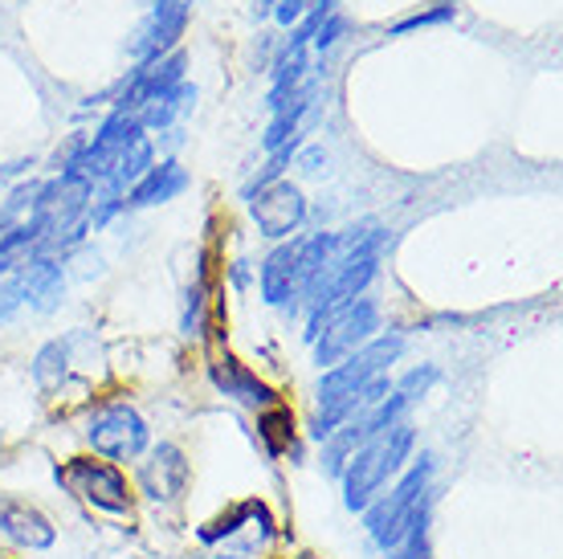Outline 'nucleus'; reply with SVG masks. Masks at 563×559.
<instances>
[{
	"mask_svg": "<svg viewBox=\"0 0 563 559\" xmlns=\"http://www.w3.org/2000/svg\"><path fill=\"white\" fill-rule=\"evenodd\" d=\"M405 351V339L400 336H380L364 343L360 351H352L347 360H339L323 380H319V408H314V420H310V434L327 441L339 425H347L355 413L380 405L388 396V376L384 368L396 364Z\"/></svg>",
	"mask_w": 563,
	"mask_h": 559,
	"instance_id": "f257e3e1",
	"label": "nucleus"
},
{
	"mask_svg": "<svg viewBox=\"0 0 563 559\" xmlns=\"http://www.w3.org/2000/svg\"><path fill=\"white\" fill-rule=\"evenodd\" d=\"M384 233L380 221H360L352 224L347 233H335V245L323 257V266L314 270L310 286L302 291V303H307V336L319 327L323 315H331L335 307L352 303L367 291V282L376 278L380 270V250H384Z\"/></svg>",
	"mask_w": 563,
	"mask_h": 559,
	"instance_id": "f03ea898",
	"label": "nucleus"
},
{
	"mask_svg": "<svg viewBox=\"0 0 563 559\" xmlns=\"http://www.w3.org/2000/svg\"><path fill=\"white\" fill-rule=\"evenodd\" d=\"M412 441H417V434H412L409 420H396L393 429H384L367 446L355 449V458L339 474L343 478V503H347V511H364L384 490V482L400 474V465L409 462L412 453Z\"/></svg>",
	"mask_w": 563,
	"mask_h": 559,
	"instance_id": "7ed1b4c3",
	"label": "nucleus"
},
{
	"mask_svg": "<svg viewBox=\"0 0 563 559\" xmlns=\"http://www.w3.org/2000/svg\"><path fill=\"white\" fill-rule=\"evenodd\" d=\"M429 482H433V462L421 458L384 498H372V503L364 506L367 535H372L384 551H393V547L405 544V535L417 527V518L429 515Z\"/></svg>",
	"mask_w": 563,
	"mask_h": 559,
	"instance_id": "20e7f679",
	"label": "nucleus"
},
{
	"mask_svg": "<svg viewBox=\"0 0 563 559\" xmlns=\"http://www.w3.org/2000/svg\"><path fill=\"white\" fill-rule=\"evenodd\" d=\"M380 331V307L372 298H352L335 307L331 315L319 319V327L310 331V343H314V364L319 368H335L339 360H347L352 351H360L364 343H372Z\"/></svg>",
	"mask_w": 563,
	"mask_h": 559,
	"instance_id": "39448f33",
	"label": "nucleus"
},
{
	"mask_svg": "<svg viewBox=\"0 0 563 559\" xmlns=\"http://www.w3.org/2000/svg\"><path fill=\"white\" fill-rule=\"evenodd\" d=\"M57 482L78 503L107 511V515H131V506H135V494H131L123 470L114 462H102V458H70L66 465H57Z\"/></svg>",
	"mask_w": 563,
	"mask_h": 559,
	"instance_id": "423d86ee",
	"label": "nucleus"
},
{
	"mask_svg": "<svg viewBox=\"0 0 563 559\" xmlns=\"http://www.w3.org/2000/svg\"><path fill=\"white\" fill-rule=\"evenodd\" d=\"M86 441L107 462H135V458L147 453L152 429H147V420L128 401H111V405H99L90 413V420H86Z\"/></svg>",
	"mask_w": 563,
	"mask_h": 559,
	"instance_id": "0eeeda50",
	"label": "nucleus"
},
{
	"mask_svg": "<svg viewBox=\"0 0 563 559\" xmlns=\"http://www.w3.org/2000/svg\"><path fill=\"white\" fill-rule=\"evenodd\" d=\"M250 217L262 229V238L286 241L295 238L298 229H302V221H307V196H302L298 184L274 180L250 196Z\"/></svg>",
	"mask_w": 563,
	"mask_h": 559,
	"instance_id": "6e6552de",
	"label": "nucleus"
},
{
	"mask_svg": "<svg viewBox=\"0 0 563 559\" xmlns=\"http://www.w3.org/2000/svg\"><path fill=\"white\" fill-rule=\"evenodd\" d=\"M184 29H188V0H152V13L131 42L135 66H152L159 57H168L172 50H180Z\"/></svg>",
	"mask_w": 563,
	"mask_h": 559,
	"instance_id": "1a4fd4ad",
	"label": "nucleus"
},
{
	"mask_svg": "<svg viewBox=\"0 0 563 559\" xmlns=\"http://www.w3.org/2000/svg\"><path fill=\"white\" fill-rule=\"evenodd\" d=\"M200 539L205 544H241L245 551H257V547H266L274 539V518L262 503H238L229 506L225 515L209 523V527H200ZM241 551V556H245Z\"/></svg>",
	"mask_w": 563,
	"mask_h": 559,
	"instance_id": "9d476101",
	"label": "nucleus"
},
{
	"mask_svg": "<svg viewBox=\"0 0 563 559\" xmlns=\"http://www.w3.org/2000/svg\"><path fill=\"white\" fill-rule=\"evenodd\" d=\"M188 478H192V465L184 458V449L164 441L140 465V494L152 498V503H180L184 490H188Z\"/></svg>",
	"mask_w": 563,
	"mask_h": 559,
	"instance_id": "9b49d317",
	"label": "nucleus"
},
{
	"mask_svg": "<svg viewBox=\"0 0 563 559\" xmlns=\"http://www.w3.org/2000/svg\"><path fill=\"white\" fill-rule=\"evenodd\" d=\"M0 535L9 544L25 547V551H45V547L57 544V527L37 511V506L21 503V498H9L0 494Z\"/></svg>",
	"mask_w": 563,
	"mask_h": 559,
	"instance_id": "f8f14e48",
	"label": "nucleus"
},
{
	"mask_svg": "<svg viewBox=\"0 0 563 559\" xmlns=\"http://www.w3.org/2000/svg\"><path fill=\"white\" fill-rule=\"evenodd\" d=\"M209 380L217 384V392H225V396H233V401H241V405L250 408L278 405V392L269 388L257 372H250L241 360H233V355H217L209 364Z\"/></svg>",
	"mask_w": 563,
	"mask_h": 559,
	"instance_id": "ddd939ff",
	"label": "nucleus"
},
{
	"mask_svg": "<svg viewBox=\"0 0 563 559\" xmlns=\"http://www.w3.org/2000/svg\"><path fill=\"white\" fill-rule=\"evenodd\" d=\"M262 298L269 307H295L298 298V238L269 253L262 262Z\"/></svg>",
	"mask_w": 563,
	"mask_h": 559,
	"instance_id": "4468645a",
	"label": "nucleus"
},
{
	"mask_svg": "<svg viewBox=\"0 0 563 559\" xmlns=\"http://www.w3.org/2000/svg\"><path fill=\"white\" fill-rule=\"evenodd\" d=\"M188 188V172L176 164V160H164V164H152V168L143 172L140 180L131 184L128 193V209H152V205H168L176 196Z\"/></svg>",
	"mask_w": 563,
	"mask_h": 559,
	"instance_id": "2eb2a0df",
	"label": "nucleus"
},
{
	"mask_svg": "<svg viewBox=\"0 0 563 559\" xmlns=\"http://www.w3.org/2000/svg\"><path fill=\"white\" fill-rule=\"evenodd\" d=\"M21 278V294H25V307L33 310H49L57 307V298L66 291V278H62V266L54 257H29L25 266L16 270Z\"/></svg>",
	"mask_w": 563,
	"mask_h": 559,
	"instance_id": "dca6fc26",
	"label": "nucleus"
},
{
	"mask_svg": "<svg viewBox=\"0 0 563 559\" xmlns=\"http://www.w3.org/2000/svg\"><path fill=\"white\" fill-rule=\"evenodd\" d=\"M257 437H262V446H266L269 458H282V453H290L295 449V413L282 405H269L262 408V417H257Z\"/></svg>",
	"mask_w": 563,
	"mask_h": 559,
	"instance_id": "f3484780",
	"label": "nucleus"
},
{
	"mask_svg": "<svg viewBox=\"0 0 563 559\" xmlns=\"http://www.w3.org/2000/svg\"><path fill=\"white\" fill-rule=\"evenodd\" d=\"M66 355H70V343H45L42 351H37V364H33V376H37V384L42 388H57L62 384V376H66Z\"/></svg>",
	"mask_w": 563,
	"mask_h": 559,
	"instance_id": "a211bd4d",
	"label": "nucleus"
},
{
	"mask_svg": "<svg viewBox=\"0 0 563 559\" xmlns=\"http://www.w3.org/2000/svg\"><path fill=\"white\" fill-rule=\"evenodd\" d=\"M445 21H453V4H437V9H424V13H412V17H400L388 33L393 37H405V33H412V29H429V25H445Z\"/></svg>",
	"mask_w": 563,
	"mask_h": 559,
	"instance_id": "6ab92c4d",
	"label": "nucleus"
},
{
	"mask_svg": "<svg viewBox=\"0 0 563 559\" xmlns=\"http://www.w3.org/2000/svg\"><path fill=\"white\" fill-rule=\"evenodd\" d=\"M424 523H429V515L417 518V527L405 535V544L393 547V556L388 559H433V547H429V531H424Z\"/></svg>",
	"mask_w": 563,
	"mask_h": 559,
	"instance_id": "aec40b11",
	"label": "nucleus"
},
{
	"mask_svg": "<svg viewBox=\"0 0 563 559\" xmlns=\"http://www.w3.org/2000/svg\"><path fill=\"white\" fill-rule=\"evenodd\" d=\"M343 33H347V17L335 13V9H331V13L323 17V25L314 29V37H310V45H314L319 54H327V50H335L339 37H343Z\"/></svg>",
	"mask_w": 563,
	"mask_h": 559,
	"instance_id": "412c9836",
	"label": "nucleus"
},
{
	"mask_svg": "<svg viewBox=\"0 0 563 559\" xmlns=\"http://www.w3.org/2000/svg\"><path fill=\"white\" fill-rule=\"evenodd\" d=\"M200 331H205V274L188 291V310H184V336H200Z\"/></svg>",
	"mask_w": 563,
	"mask_h": 559,
	"instance_id": "4be33fe9",
	"label": "nucleus"
},
{
	"mask_svg": "<svg viewBox=\"0 0 563 559\" xmlns=\"http://www.w3.org/2000/svg\"><path fill=\"white\" fill-rule=\"evenodd\" d=\"M21 307H25V294H21V278H16V274L0 278V322H9Z\"/></svg>",
	"mask_w": 563,
	"mask_h": 559,
	"instance_id": "5701e85b",
	"label": "nucleus"
},
{
	"mask_svg": "<svg viewBox=\"0 0 563 559\" xmlns=\"http://www.w3.org/2000/svg\"><path fill=\"white\" fill-rule=\"evenodd\" d=\"M314 4H335V0H278L274 17H278V25H298L307 17V9H314Z\"/></svg>",
	"mask_w": 563,
	"mask_h": 559,
	"instance_id": "b1692460",
	"label": "nucleus"
},
{
	"mask_svg": "<svg viewBox=\"0 0 563 559\" xmlns=\"http://www.w3.org/2000/svg\"><path fill=\"white\" fill-rule=\"evenodd\" d=\"M319 164H323V152H319V147L302 155V172H319Z\"/></svg>",
	"mask_w": 563,
	"mask_h": 559,
	"instance_id": "393cba45",
	"label": "nucleus"
},
{
	"mask_svg": "<svg viewBox=\"0 0 563 559\" xmlns=\"http://www.w3.org/2000/svg\"><path fill=\"white\" fill-rule=\"evenodd\" d=\"M209 559H250V556H241V551H217V556H209Z\"/></svg>",
	"mask_w": 563,
	"mask_h": 559,
	"instance_id": "a878e982",
	"label": "nucleus"
}]
</instances>
